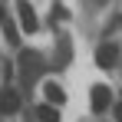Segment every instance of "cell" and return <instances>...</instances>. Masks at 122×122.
I'll return each instance as SVG.
<instances>
[{
    "label": "cell",
    "mask_w": 122,
    "mask_h": 122,
    "mask_svg": "<svg viewBox=\"0 0 122 122\" xmlns=\"http://www.w3.org/2000/svg\"><path fill=\"white\" fill-rule=\"evenodd\" d=\"M3 33H7V40H10V43H20V40H17V26H13V23L3 20Z\"/></svg>",
    "instance_id": "cell-7"
},
{
    "label": "cell",
    "mask_w": 122,
    "mask_h": 122,
    "mask_svg": "<svg viewBox=\"0 0 122 122\" xmlns=\"http://www.w3.org/2000/svg\"><path fill=\"white\" fill-rule=\"evenodd\" d=\"M17 109H20V96H17V92H10V89L0 92V112L10 116V112H17Z\"/></svg>",
    "instance_id": "cell-5"
},
{
    "label": "cell",
    "mask_w": 122,
    "mask_h": 122,
    "mask_svg": "<svg viewBox=\"0 0 122 122\" xmlns=\"http://www.w3.org/2000/svg\"><path fill=\"white\" fill-rule=\"evenodd\" d=\"M43 96H46L50 106H63V102H66V92H63L60 82H46V86H43Z\"/></svg>",
    "instance_id": "cell-4"
},
{
    "label": "cell",
    "mask_w": 122,
    "mask_h": 122,
    "mask_svg": "<svg viewBox=\"0 0 122 122\" xmlns=\"http://www.w3.org/2000/svg\"><path fill=\"white\" fill-rule=\"evenodd\" d=\"M96 63H99L102 69H112L119 63V46L116 43H102L99 50H96Z\"/></svg>",
    "instance_id": "cell-1"
},
{
    "label": "cell",
    "mask_w": 122,
    "mask_h": 122,
    "mask_svg": "<svg viewBox=\"0 0 122 122\" xmlns=\"http://www.w3.org/2000/svg\"><path fill=\"white\" fill-rule=\"evenodd\" d=\"M0 23H3V7H0Z\"/></svg>",
    "instance_id": "cell-8"
},
{
    "label": "cell",
    "mask_w": 122,
    "mask_h": 122,
    "mask_svg": "<svg viewBox=\"0 0 122 122\" xmlns=\"http://www.w3.org/2000/svg\"><path fill=\"white\" fill-rule=\"evenodd\" d=\"M36 119H40V122H60V109L46 102V106H40V109H36Z\"/></svg>",
    "instance_id": "cell-6"
},
{
    "label": "cell",
    "mask_w": 122,
    "mask_h": 122,
    "mask_svg": "<svg viewBox=\"0 0 122 122\" xmlns=\"http://www.w3.org/2000/svg\"><path fill=\"white\" fill-rule=\"evenodd\" d=\"M17 13H20V30H23V33H36V26H40V20H36V13H33V7L20 0Z\"/></svg>",
    "instance_id": "cell-2"
},
{
    "label": "cell",
    "mask_w": 122,
    "mask_h": 122,
    "mask_svg": "<svg viewBox=\"0 0 122 122\" xmlns=\"http://www.w3.org/2000/svg\"><path fill=\"white\" fill-rule=\"evenodd\" d=\"M89 99H92V112H106L109 102H112V89L99 82V86H92V96H89Z\"/></svg>",
    "instance_id": "cell-3"
}]
</instances>
